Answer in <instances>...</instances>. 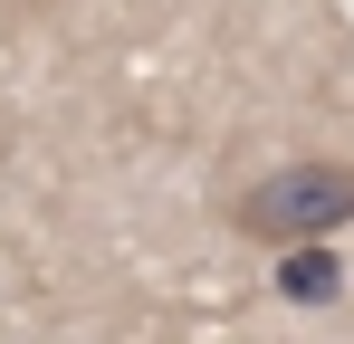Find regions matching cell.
<instances>
[{"label":"cell","instance_id":"obj_1","mask_svg":"<svg viewBox=\"0 0 354 344\" xmlns=\"http://www.w3.org/2000/svg\"><path fill=\"white\" fill-rule=\"evenodd\" d=\"M230 229L259 239V249H297V239H335V229H354V163L306 153V163L259 172V182L230 201Z\"/></svg>","mask_w":354,"mask_h":344},{"label":"cell","instance_id":"obj_2","mask_svg":"<svg viewBox=\"0 0 354 344\" xmlns=\"http://www.w3.org/2000/svg\"><path fill=\"white\" fill-rule=\"evenodd\" d=\"M278 296H288V306H335V296H345V258H335L326 239L278 249Z\"/></svg>","mask_w":354,"mask_h":344}]
</instances>
